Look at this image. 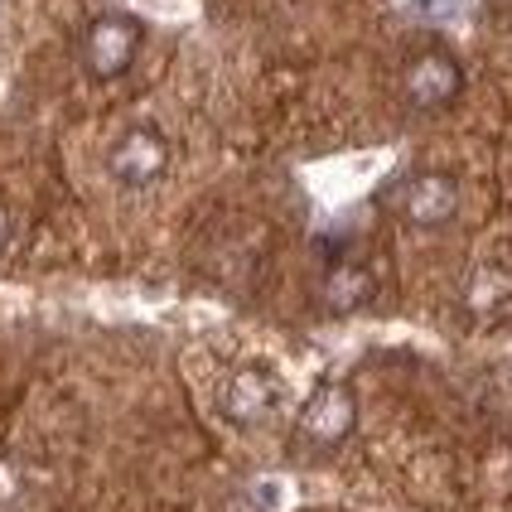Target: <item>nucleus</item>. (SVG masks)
<instances>
[{
	"label": "nucleus",
	"instance_id": "obj_1",
	"mask_svg": "<svg viewBox=\"0 0 512 512\" xmlns=\"http://www.w3.org/2000/svg\"><path fill=\"white\" fill-rule=\"evenodd\" d=\"M165 170H170V141L155 126H131L107 150V174H112L121 189H145Z\"/></svg>",
	"mask_w": 512,
	"mask_h": 512
},
{
	"label": "nucleus",
	"instance_id": "obj_7",
	"mask_svg": "<svg viewBox=\"0 0 512 512\" xmlns=\"http://www.w3.org/2000/svg\"><path fill=\"white\" fill-rule=\"evenodd\" d=\"M5 242H10V213L0 208V252H5Z\"/></svg>",
	"mask_w": 512,
	"mask_h": 512
},
{
	"label": "nucleus",
	"instance_id": "obj_3",
	"mask_svg": "<svg viewBox=\"0 0 512 512\" xmlns=\"http://www.w3.org/2000/svg\"><path fill=\"white\" fill-rule=\"evenodd\" d=\"M276 397H281V387H276L271 372L237 368L228 377V387H223V416L232 426H261L276 411Z\"/></svg>",
	"mask_w": 512,
	"mask_h": 512
},
{
	"label": "nucleus",
	"instance_id": "obj_5",
	"mask_svg": "<svg viewBox=\"0 0 512 512\" xmlns=\"http://www.w3.org/2000/svg\"><path fill=\"white\" fill-rule=\"evenodd\" d=\"M401 213L411 218V223H445L450 213H455V189H450V179H440V174H421V179H411L406 184V203H401Z\"/></svg>",
	"mask_w": 512,
	"mask_h": 512
},
{
	"label": "nucleus",
	"instance_id": "obj_4",
	"mask_svg": "<svg viewBox=\"0 0 512 512\" xmlns=\"http://www.w3.org/2000/svg\"><path fill=\"white\" fill-rule=\"evenodd\" d=\"M348 426H353V401H348V392H339V387H319L310 397V406L300 411V430H305L310 440H319V445L343 440Z\"/></svg>",
	"mask_w": 512,
	"mask_h": 512
},
{
	"label": "nucleus",
	"instance_id": "obj_6",
	"mask_svg": "<svg viewBox=\"0 0 512 512\" xmlns=\"http://www.w3.org/2000/svg\"><path fill=\"white\" fill-rule=\"evenodd\" d=\"M450 87H455V73L445 68V58L416 63V73H411V97H416V102H445Z\"/></svg>",
	"mask_w": 512,
	"mask_h": 512
},
{
	"label": "nucleus",
	"instance_id": "obj_2",
	"mask_svg": "<svg viewBox=\"0 0 512 512\" xmlns=\"http://www.w3.org/2000/svg\"><path fill=\"white\" fill-rule=\"evenodd\" d=\"M136 49H141V25L131 15H102L92 20L83 34V63L92 78H116L136 63Z\"/></svg>",
	"mask_w": 512,
	"mask_h": 512
}]
</instances>
